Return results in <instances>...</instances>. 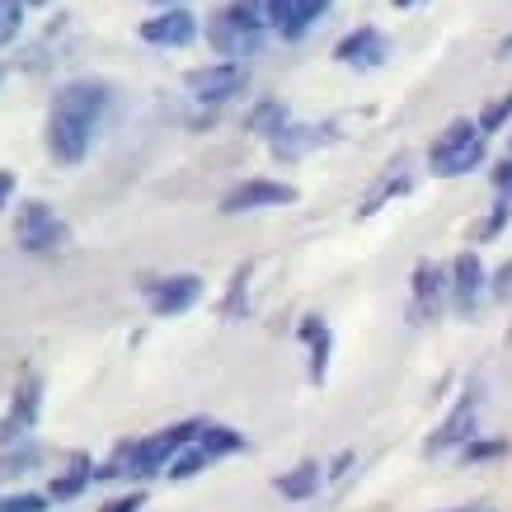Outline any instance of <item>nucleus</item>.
Segmentation results:
<instances>
[{"label": "nucleus", "instance_id": "nucleus-31", "mask_svg": "<svg viewBox=\"0 0 512 512\" xmlns=\"http://www.w3.org/2000/svg\"><path fill=\"white\" fill-rule=\"evenodd\" d=\"M141 508H146V489H127V494L109 498L99 512H141Z\"/></svg>", "mask_w": 512, "mask_h": 512}, {"label": "nucleus", "instance_id": "nucleus-35", "mask_svg": "<svg viewBox=\"0 0 512 512\" xmlns=\"http://www.w3.org/2000/svg\"><path fill=\"white\" fill-rule=\"evenodd\" d=\"M348 466H353V451H343V456L325 470V475H329V480H343V475H348Z\"/></svg>", "mask_w": 512, "mask_h": 512}, {"label": "nucleus", "instance_id": "nucleus-22", "mask_svg": "<svg viewBox=\"0 0 512 512\" xmlns=\"http://www.w3.org/2000/svg\"><path fill=\"white\" fill-rule=\"evenodd\" d=\"M512 451L508 437H470L466 447H461V461L466 466H489V461H503Z\"/></svg>", "mask_w": 512, "mask_h": 512}, {"label": "nucleus", "instance_id": "nucleus-11", "mask_svg": "<svg viewBox=\"0 0 512 512\" xmlns=\"http://www.w3.org/2000/svg\"><path fill=\"white\" fill-rule=\"evenodd\" d=\"M409 282H414V306H409L414 320H437V315L451 306V278L437 259H419Z\"/></svg>", "mask_w": 512, "mask_h": 512}, {"label": "nucleus", "instance_id": "nucleus-4", "mask_svg": "<svg viewBox=\"0 0 512 512\" xmlns=\"http://www.w3.org/2000/svg\"><path fill=\"white\" fill-rule=\"evenodd\" d=\"M15 245L24 254H38V259H52L71 245V226H66L47 202H19L15 212Z\"/></svg>", "mask_w": 512, "mask_h": 512}, {"label": "nucleus", "instance_id": "nucleus-18", "mask_svg": "<svg viewBox=\"0 0 512 512\" xmlns=\"http://www.w3.org/2000/svg\"><path fill=\"white\" fill-rule=\"evenodd\" d=\"M235 10L249 19V24H259V29H278L287 24V15H292V0H231Z\"/></svg>", "mask_w": 512, "mask_h": 512}, {"label": "nucleus", "instance_id": "nucleus-39", "mask_svg": "<svg viewBox=\"0 0 512 512\" xmlns=\"http://www.w3.org/2000/svg\"><path fill=\"white\" fill-rule=\"evenodd\" d=\"M508 52H512V38H508V43H503V47H498V57H508Z\"/></svg>", "mask_w": 512, "mask_h": 512}, {"label": "nucleus", "instance_id": "nucleus-19", "mask_svg": "<svg viewBox=\"0 0 512 512\" xmlns=\"http://www.w3.org/2000/svg\"><path fill=\"white\" fill-rule=\"evenodd\" d=\"M198 447L207 451L212 461H226V456H235V451H245V433H235V428H226V423H202Z\"/></svg>", "mask_w": 512, "mask_h": 512}, {"label": "nucleus", "instance_id": "nucleus-7", "mask_svg": "<svg viewBox=\"0 0 512 512\" xmlns=\"http://www.w3.org/2000/svg\"><path fill=\"white\" fill-rule=\"evenodd\" d=\"M141 301L156 320H174L188 315L202 301V278L198 273H170V278H146L141 282Z\"/></svg>", "mask_w": 512, "mask_h": 512}, {"label": "nucleus", "instance_id": "nucleus-14", "mask_svg": "<svg viewBox=\"0 0 512 512\" xmlns=\"http://www.w3.org/2000/svg\"><path fill=\"white\" fill-rule=\"evenodd\" d=\"M296 339L306 343V376H311V386H320L329 376V357H334V329H329L325 315H301V325H296Z\"/></svg>", "mask_w": 512, "mask_h": 512}, {"label": "nucleus", "instance_id": "nucleus-8", "mask_svg": "<svg viewBox=\"0 0 512 512\" xmlns=\"http://www.w3.org/2000/svg\"><path fill=\"white\" fill-rule=\"evenodd\" d=\"M447 278H451V311L461 320H470L480 311V301L489 296V268H484V259L475 249H461L447 264Z\"/></svg>", "mask_w": 512, "mask_h": 512}, {"label": "nucleus", "instance_id": "nucleus-20", "mask_svg": "<svg viewBox=\"0 0 512 512\" xmlns=\"http://www.w3.org/2000/svg\"><path fill=\"white\" fill-rule=\"evenodd\" d=\"M315 141H320V132H315V127H296V123H287L282 132H273V137H268V146H273V156L296 160V156H306Z\"/></svg>", "mask_w": 512, "mask_h": 512}, {"label": "nucleus", "instance_id": "nucleus-13", "mask_svg": "<svg viewBox=\"0 0 512 512\" xmlns=\"http://www.w3.org/2000/svg\"><path fill=\"white\" fill-rule=\"evenodd\" d=\"M198 15L188 10V5H170V10H160V15L141 19V43L151 47H188L198 38Z\"/></svg>", "mask_w": 512, "mask_h": 512}, {"label": "nucleus", "instance_id": "nucleus-33", "mask_svg": "<svg viewBox=\"0 0 512 512\" xmlns=\"http://www.w3.org/2000/svg\"><path fill=\"white\" fill-rule=\"evenodd\" d=\"M494 188H498V198H512V156L498 160V170H494Z\"/></svg>", "mask_w": 512, "mask_h": 512}, {"label": "nucleus", "instance_id": "nucleus-29", "mask_svg": "<svg viewBox=\"0 0 512 512\" xmlns=\"http://www.w3.org/2000/svg\"><path fill=\"white\" fill-rule=\"evenodd\" d=\"M508 221H512V198H498L494 207H489V217H484V226H480L475 240H498V235L508 231Z\"/></svg>", "mask_w": 512, "mask_h": 512}, {"label": "nucleus", "instance_id": "nucleus-21", "mask_svg": "<svg viewBox=\"0 0 512 512\" xmlns=\"http://www.w3.org/2000/svg\"><path fill=\"white\" fill-rule=\"evenodd\" d=\"M329 5H334V0H292V15H287V24H282V38H287V43H301Z\"/></svg>", "mask_w": 512, "mask_h": 512}, {"label": "nucleus", "instance_id": "nucleus-3", "mask_svg": "<svg viewBox=\"0 0 512 512\" xmlns=\"http://www.w3.org/2000/svg\"><path fill=\"white\" fill-rule=\"evenodd\" d=\"M484 160H489V137L480 132L475 118L447 123L433 137V146H428V170H433L437 179H461V174L480 170Z\"/></svg>", "mask_w": 512, "mask_h": 512}, {"label": "nucleus", "instance_id": "nucleus-5", "mask_svg": "<svg viewBox=\"0 0 512 512\" xmlns=\"http://www.w3.org/2000/svg\"><path fill=\"white\" fill-rule=\"evenodd\" d=\"M207 47L217 52L221 62L245 66L249 57H259V47H264V29H259V24H249L235 5H221V10L207 15Z\"/></svg>", "mask_w": 512, "mask_h": 512}, {"label": "nucleus", "instance_id": "nucleus-6", "mask_svg": "<svg viewBox=\"0 0 512 512\" xmlns=\"http://www.w3.org/2000/svg\"><path fill=\"white\" fill-rule=\"evenodd\" d=\"M245 85H249V71L240 62H207V66H193L184 76L188 99L202 104V109H221L226 99L245 94Z\"/></svg>", "mask_w": 512, "mask_h": 512}, {"label": "nucleus", "instance_id": "nucleus-12", "mask_svg": "<svg viewBox=\"0 0 512 512\" xmlns=\"http://www.w3.org/2000/svg\"><path fill=\"white\" fill-rule=\"evenodd\" d=\"M386 57H390V38L376 24H362V29L343 33L334 43V62L348 66V71H376V66H386Z\"/></svg>", "mask_w": 512, "mask_h": 512}, {"label": "nucleus", "instance_id": "nucleus-42", "mask_svg": "<svg viewBox=\"0 0 512 512\" xmlns=\"http://www.w3.org/2000/svg\"><path fill=\"white\" fill-rule=\"evenodd\" d=\"M0 80H5V71H0Z\"/></svg>", "mask_w": 512, "mask_h": 512}, {"label": "nucleus", "instance_id": "nucleus-30", "mask_svg": "<svg viewBox=\"0 0 512 512\" xmlns=\"http://www.w3.org/2000/svg\"><path fill=\"white\" fill-rule=\"evenodd\" d=\"M43 508H47L43 494H10V498H0V512H43Z\"/></svg>", "mask_w": 512, "mask_h": 512}, {"label": "nucleus", "instance_id": "nucleus-17", "mask_svg": "<svg viewBox=\"0 0 512 512\" xmlns=\"http://www.w3.org/2000/svg\"><path fill=\"white\" fill-rule=\"evenodd\" d=\"M38 409H43V376H24V381L15 386V400H10V409H5V419L29 433L33 423H38Z\"/></svg>", "mask_w": 512, "mask_h": 512}, {"label": "nucleus", "instance_id": "nucleus-10", "mask_svg": "<svg viewBox=\"0 0 512 512\" xmlns=\"http://www.w3.org/2000/svg\"><path fill=\"white\" fill-rule=\"evenodd\" d=\"M470 437H480V390H466L456 409L433 428V437L423 442V456H442V451L466 447Z\"/></svg>", "mask_w": 512, "mask_h": 512}, {"label": "nucleus", "instance_id": "nucleus-1", "mask_svg": "<svg viewBox=\"0 0 512 512\" xmlns=\"http://www.w3.org/2000/svg\"><path fill=\"white\" fill-rule=\"evenodd\" d=\"M109 113H113L109 80H94V76L66 80L62 90L52 94V104H47V123H43L47 156L57 165H80L90 156V146L99 141Z\"/></svg>", "mask_w": 512, "mask_h": 512}, {"label": "nucleus", "instance_id": "nucleus-34", "mask_svg": "<svg viewBox=\"0 0 512 512\" xmlns=\"http://www.w3.org/2000/svg\"><path fill=\"white\" fill-rule=\"evenodd\" d=\"M15 170H0V212H5V207H10V198H15Z\"/></svg>", "mask_w": 512, "mask_h": 512}, {"label": "nucleus", "instance_id": "nucleus-38", "mask_svg": "<svg viewBox=\"0 0 512 512\" xmlns=\"http://www.w3.org/2000/svg\"><path fill=\"white\" fill-rule=\"evenodd\" d=\"M19 5H24V10H33V5H47V0H19Z\"/></svg>", "mask_w": 512, "mask_h": 512}, {"label": "nucleus", "instance_id": "nucleus-16", "mask_svg": "<svg viewBox=\"0 0 512 512\" xmlns=\"http://www.w3.org/2000/svg\"><path fill=\"white\" fill-rule=\"evenodd\" d=\"M90 484H94V461H90V456H71V466L52 475V484H47V498L71 503V498H80L85 489H90Z\"/></svg>", "mask_w": 512, "mask_h": 512}, {"label": "nucleus", "instance_id": "nucleus-24", "mask_svg": "<svg viewBox=\"0 0 512 512\" xmlns=\"http://www.w3.org/2000/svg\"><path fill=\"white\" fill-rule=\"evenodd\" d=\"M38 461H43V447H38V442H19V447H10L0 456V475H24V470H33Z\"/></svg>", "mask_w": 512, "mask_h": 512}, {"label": "nucleus", "instance_id": "nucleus-40", "mask_svg": "<svg viewBox=\"0 0 512 512\" xmlns=\"http://www.w3.org/2000/svg\"><path fill=\"white\" fill-rule=\"evenodd\" d=\"M156 5H160V10H170V5H179V0H156Z\"/></svg>", "mask_w": 512, "mask_h": 512}, {"label": "nucleus", "instance_id": "nucleus-32", "mask_svg": "<svg viewBox=\"0 0 512 512\" xmlns=\"http://www.w3.org/2000/svg\"><path fill=\"white\" fill-rule=\"evenodd\" d=\"M489 292L498 296V301H512V259L498 273H489Z\"/></svg>", "mask_w": 512, "mask_h": 512}, {"label": "nucleus", "instance_id": "nucleus-41", "mask_svg": "<svg viewBox=\"0 0 512 512\" xmlns=\"http://www.w3.org/2000/svg\"><path fill=\"white\" fill-rule=\"evenodd\" d=\"M508 156H512V137H508Z\"/></svg>", "mask_w": 512, "mask_h": 512}, {"label": "nucleus", "instance_id": "nucleus-9", "mask_svg": "<svg viewBox=\"0 0 512 512\" xmlns=\"http://www.w3.org/2000/svg\"><path fill=\"white\" fill-rule=\"evenodd\" d=\"M296 198H301L296 184H282V179H240L221 193V212L240 217V212H264V207H292Z\"/></svg>", "mask_w": 512, "mask_h": 512}, {"label": "nucleus", "instance_id": "nucleus-28", "mask_svg": "<svg viewBox=\"0 0 512 512\" xmlns=\"http://www.w3.org/2000/svg\"><path fill=\"white\" fill-rule=\"evenodd\" d=\"M24 29V5L19 0H0V47H10Z\"/></svg>", "mask_w": 512, "mask_h": 512}, {"label": "nucleus", "instance_id": "nucleus-37", "mask_svg": "<svg viewBox=\"0 0 512 512\" xmlns=\"http://www.w3.org/2000/svg\"><path fill=\"white\" fill-rule=\"evenodd\" d=\"M390 5H395V10H409V5H419V0H390Z\"/></svg>", "mask_w": 512, "mask_h": 512}, {"label": "nucleus", "instance_id": "nucleus-36", "mask_svg": "<svg viewBox=\"0 0 512 512\" xmlns=\"http://www.w3.org/2000/svg\"><path fill=\"white\" fill-rule=\"evenodd\" d=\"M451 512H494V508H484V503H475V508H451Z\"/></svg>", "mask_w": 512, "mask_h": 512}, {"label": "nucleus", "instance_id": "nucleus-27", "mask_svg": "<svg viewBox=\"0 0 512 512\" xmlns=\"http://www.w3.org/2000/svg\"><path fill=\"white\" fill-rule=\"evenodd\" d=\"M409 184H414L409 174H386V179H381V188H376L372 198L362 202V217H372V212H376V207H381L386 198H400V193H409Z\"/></svg>", "mask_w": 512, "mask_h": 512}, {"label": "nucleus", "instance_id": "nucleus-25", "mask_svg": "<svg viewBox=\"0 0 512 512\" xmlns=\"http://www.w3.org/2000/svg\"><path fill=\"white\" fill-rule=\"evenodd\" d=\"M287 127V109L282 104H259V109L249 113V132H259V137H273V132H282Z\"/></svg>", "mask_w": 512, "mask_h": 512}, {"label": "nucleus", "instance_id": "nucleus-26", "mask_svg": "<svg viewBox=\"0 0 512 512\" xmlns=\"http://www.w3.org/2000/svg\"><path fill=\"white\" fill-rule=\"evenodd\" d=\"M475 123H480L484 137H494V132H503V127L512 123V94H503V99H494V104H484Z\"/></svg>", "mask_w": 512, "mask_h": 512}, {"label": "nucleus", "instance_id": "nucleus-23", "mask_svg": "<svg viewBox=\"0 0 512 512\" xmlns=\"http://www.w3.org/2000/svg\"><path fill=\"white\" fill-rule=\"evenodd\" d=\"M207 466H212V456H207V451L198 447V437H193V447L179 451V456L170 461V470H165V475H170L174 484H184V480H193V475H202Z\"/></svg>", "mask_w": 512, "mask_h": 512}, {"label": "nucleus", "instance_id": "nucleus-2", "mask_svg": "<svg viewBox=\"0 0 512 512\" xmlns=\"http://www.w3.org/2000/svg\"><path fill=\"white\" fill-rule=\"evenodd\" d=\"M202 433V419H188V423H170L151 437H132V442H118L113 456L104 466H94V480H156L170 470V461L179 456L184 447H193V437Z\"/></svg>", "mask_w": 512, "mask_h": 512}, {"label": "nucleus", "instance_id": "nucleus-15", "mask_svg": "<svg viewBox=\"0 0 512 512\" xmlns=\"http://www.w3.org/2000/svg\"><path fill=\"white\" fill-rule=\"evenodd\" d=\"M320 484H325V466L320 461H296L292 470H282L278 480H273V489L282 498H292V503H306V498L320 494Z\"/></svg>", "mask_w": 512, "mask_h": 512}]
</instances>
